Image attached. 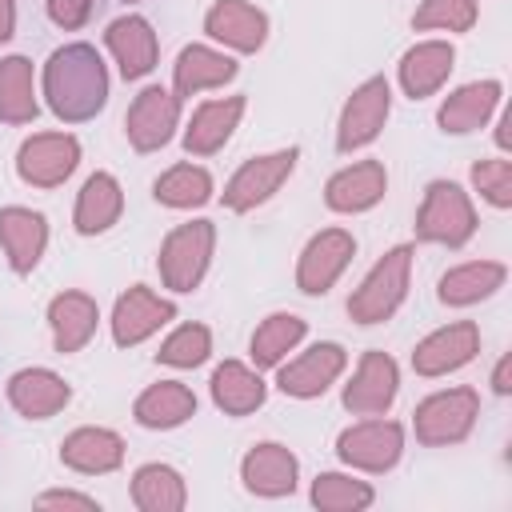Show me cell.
<instances>
[{
    "label": "cell",
    "instance_id": "37",
    "mask_svg": "<svg viewBox=\"0 0 512 512\" xmlns=\"http://www.w3.org/2000/svg\"><path fill=\"white\" fill-rule=\"evenodd\" d=\"M208 352H212V332H208L204 324H180V328L160 344L156 360L168 364V368H196V364L208 360Z\"/></svg>",
    "mask_w": 512,
    "mask_h": 512
},
{
    "label": "cell",
    "instance_id": "6",
    "mask_svg": "<svg viewBox=\"0 0 512 512\" xmlns=\"http://www.w3.org/2000/svg\"><path fill=\"white\" fill-rule=\"evenodd\" d=\"M300 160V148H280V152H268V156H252L244 160L232 180L224 184V208L228 212H252L256 204H264L272 192H280V184L292 176Z\"/></svg>",
    "mask_w": 512,
    "mask_h": 512
},
{
    "label": "cell",
    "instance_id": "41",
    "mask_svg": "<svg viewBox=\"0 0 512 512\" xmlns=\"http://www.w3.org/2000/svg\"><path fill=\"white\" fill-rule=\"evenodd\" d=\"M36 504L40 508H84V512H96L100 504L92 500V496H84V492H44V496H36Z\"/></svg>",
    "mask_w": 512,
    "mask_h": 512
},
{
    "label": "cell",
    "instance_id": "5",
    "mask_svg": "<svg viewBox=\"0 0 512 512\" xmlns=\"http://www.w3.org/2000/svg\"><path fill=\"white\" fill-rule=\"evenodd\" d=\"M476 416H480V396L472 388H448V392H436V396L416 404L412 428H416L420 444L448 448V444H460L472 432Z\"/></svg>",
    "mask_w": 512,
    "mask_h": 512
},
{
    "label": "cell",
    "instance_id": "16",
    "mask_svg": "<svg viewBox=\"0 0 512 512\" xmlns=\"http://www.w3.org/2000/svg\"><path fill=\"white\" fill-rule=\"evenodd\" d=\"M388 192V172L380 160H360V164H348L340 168L336 176H328L324 184V204L332 212H368L384 200Z\"/></svg>",
    "mask_w": 512,
    "mask_h": 512
},
{
    "label": "cell",
    "instance_id": "40",
    "mask_svg": "<svg viewBox=\"0 0 512 512\" xmlns=\"http://www.w3.org/2000/svg\"><path fill=\"white\" fill-rule=\"evenodd\" d=\"M100 4L104 0H48V20L56 28H64V32H76L96 16Z\"/></svg>",
    "mask_w": 512,
    "mask_h": 512
},
{
    "label": "cell",
    "instance_id": "18",
    "mask_svg": "<svg viewBox=\"0 0 512 512\" xmlns=\"http://www.w3.org/2000/svg\"><path fill=\"white\" fill-rule=\"evenodd\" d=\"M240 480L252 496H292L296 492V480H300V464L296 456L284 448V444H256L244 460H240Z\"/></svg>",
    "mask_w": 512,
    "mask_h": 512
},
{
    "label": "cell",
    "instance_id": "44",
    "mask_svg": "<svg viewBox=\"0 0 512 512\" xmlns=\"http://www.w3.org/2000/svg\"><path fill=\"white\" fill-rule=\"evenodd\" d=\"M508 128H512V116H500V128H496V144L508 148Z\"/></svg>",
    "mask_w": 512,
    "mask_h": 512
},
{
    "label": "cell",
    "instance_id": "26",
    "mask_svg": "<svg viewBox=\"0 0 512 512\" xmlns=\"http://www.w3.org/2000/svg\"><path fill=\"white\" fill-rule=\"evenodd\" d=\"M240 112H244V96H220V100H204L188 128H184V148L192 156H212L228 144L232 128L240 124Z\"/></svg>",
    "mask_w": 512,
    "mask_h": 512
},
{
    "label": "cell",
    "instance_id": "36",
    "mask_svg": "<svg viewBox=\"0 0 512 512\" xmlns=\"http://www.w3.org/2000/svg\"><path fill=\"white\" fill-rule=\"evenodd\" d=\"M312 504L320 512H360L372 504V484L352 480L344 472H320L312 480Z\"/></svg>",
    "mask_w": 512,
    "mask_h": 512
},
{
    "label": "cell",
    "instance_id": "39",
    "mask_svg": "<svg viewBox=\"0 0 512 512\" xmlns=\"http://www.w3.org/2000/svg\"><path fill=\"white\" fill-rule=\"evenodd\" d=\"M472 184L492 208H512V164L508 160H480L472 164Z\"/></svg>",
    "mask_w": 512,
    "mask_h": 512
},
{
    "label": "cell",
    "instance_id": "25",
    "mask_svg": "<svg viewBox=\"0 0 512 512\" xmlns=\"http://www.w3.org/2000/svg\"><path fill=\"white\" fill-rule=\"evenodd\" d=\"M500 96H504V84H500V80H476V84H464V88H456V92L440 104L436 120H440V128L452 132V136L476 132V128H484L488 116L500 108Z\"/></svg>",
    "mask_w": 512,
    "mask_h": 512
},
{
    "label": "cell",
    "instance_id": "2",
    "mask_svg": "<svg viewBox=\"0 0 512 512\" xmlns=\"http://www.w3.org/2000/svg\"><path fill=\"white\" fill-rule=\"evenodd\" d=\"M408 276H412V248L408 244L388 248L372 264V272L360 280V288L348 296V316L356 324H380V320H388L404 304V296H408Z\"/></svg>",
    "mask_w": 512,
    "mask_h": 512
},
{
    "label": "cell",
    "instance_id": "34",
    "mask_svg": "<svg viewBox=\"0 0 512 512\" xmlns=\"http://www.w3.org/2000/svg\"><path fill=\"white\" fill-rule=\"evenodd\" d=\"M308 324L292 312H272L268 320H260V328L252 332V364L256 368H276L300 340H304Z\"/></svg>",
    "mask_w": 512,
    "mask_h": 512
},
{
    "label": "cell",
    "instance_id": "10",
    "mask_svg": "<svg viewBox=\"0 0 512 512\" xmlns=\"http://www.w3.org/2000/svg\"><path fill=\"white\" fill-rule=\"evenodd\" d=\"M352 256H356L352 232H344V228H324V232H316V236L304 244V252H300L296 288H300L304 296H324V292L340 280V272L352 264Z\"/></svg>",
    "mask_w": 512,
    "mask_h": 512
},
{
    "label": "cell",
    "instance_id": "15",
    "mask_svg": "<svg viewBox=\"0 0 512 512\" xmlns=\"http://www.w3.org/2000/svg\"><path fill=\"white\" fill-rule=\"evenodd\" d=\"M172 316H176V304H172V300L156 296V292L144 288V284H132V288L116 300V308H112V340H116L120 348H136V344H144L152 332H160Z\"/></svg>",
    "mask_w": 512,
    "mask_h": 512
},
{
    "label": "cell",
    "instance_id": "35",
    "mask_svg": "<svg viewBox=\"0 0 512 512\" xmlns=\"http://www.w3.org/2000/svg\"><path fill=\"white\" fill-rule=\"evenodd\" d=\"M152 196L164 208H200L212 200V176L200 164H172L164 176H156Z\"/></svg>",
    "mask_w": 512,
    "mask_h": 512
},
{
    "label": "cell",
    "instance_id": "3",
    "mask_svg": "<svg viewBox=\"0 0 512 512\" xmlns=\"http://www.w3.org/2000/svg\"><path fill=\"white\" fill-rule=\"evenodd\" d=\"M476 232V208L468 192L452 180H432L424 188L420 212H416V240L444 244V248H464Z\"/></svg>",
    "mask_w": 512,
    "mask_h": 512
},
{
    "label": "cell",
    "instance_id": "7",
    "mask_svg": "<svg viewBox=\"0 0 512 512\" xmlns=\"http://www.w3.org/2000/svg\"><path fill=\"white\" fill-rule=\"evenodd\" d=\"M80 164V140L68 132H36L16 152V172L32 188H56L64 184Z\"/></svg>",
    "mask_w": 512,
    "mask_h": 512
},
{
    "label": "cell",
    "instance_id": "23",
    "mask_svg": "<svg viewBox=\"0 0 512 512\" xmlns=\"http://www.w3.org/2000/svg\"><path fill=\"white\" fill-rule=\"evenodd\" d=\"M456 64V48L448 40H420L400 56V88L412 100L432 96Z\"/></svg>",
    "mask_w": 512,
    "mask_h": 512
},
{
    "label": "cell",
    "instance_id": "21",
    "mask_svg": "<svg viewBox=\"0 0 512 512\" xmlns=\"http://www.w3.org/2000/svg\"><path fill=\"white\" fill-rule=\"evenodd\" d=\"M72 400V388L52 368H20L8 380V404L28 420H48Z\"/></svg>",
    "mask_w": 512,
    "mask_h": 512
},
{
    "label": "cell",
    "instance_id": "38",
    "mask_svg": "<svg viewBox=\"0 0 512 512\" xmlns=\"http://www.w3.org/2000/svg\"><path fill=\"white\" fill-rule=\"evenodd\" d=\"M472 24H476V0H424L412 12V28L416 32H428V28L468 32Z\"/></svg>",
    "mask_w": 512,
    "mask_h": 512
},
{
    "label": "cell",
    "instance_id": "42",
    "mask_svg": "<svg viewBox=\"0 0 512 512\" xmlns=\"http://www.w3.org/2000/svg\"><path fill=\"white\" fill-rule=\"evenodd\" d=\"M492 392L508 396L512 392V356H500L496 368H492Z\"/></svg>",
    "mask_w": 512,
    "mask_h": 512
},
{
    "label": "cell",
    "instance_id": "8",
    "mask_svg": "<svg viewBox=\"0 0 512 512\" xmlns=\"http://www.w3.org/2000/svg\"><path fill=\"white\" fill-rule=\"evenodd\" d=\"M404 452V428L396 420H360L340 432L336 456L360 472H388Z\"/></svg>",
    "mask_w": 512,
    "mask_h": 512
},
{
    "label": "cell",
    "instance_id": "29",
    "mask_svg": "<svg viewBox=\"0 0 512 512\" xmlns=\"http://www.w3.org/2000/svg\"><path fill=\"white\" fill-rule=\"evenodd\" d=\"M132 416L140 428H180L188 416H196V396L188 384L180 380H160V384H148L136 404H132Z\"/></svg>",
    "mask_w": 512,
    "mask_h": 512
},
{
    "label": "cell",
    "instance_id": "13",
    "mask_svg": "<svg viewBox=\"0 0 512 512\" xmlns=\"http://www.w3.org/2000/svg\"><path fill=\"white\" fill-rule=\"evenodd\" d=\"M176 124H180V100H176V92H168V88H160V84L144 88V92L132 100L128 116H124V132H128V144H132L136 152H156V148H164V144L172 140Z\"/></svg>",
    "mask_w": 512,
    "mask_h": 512
},
{
    "label": "cell",
    "instance_id": "24",
    "mask_svg": "<svg viewBox=\"0 0 512 512\" xmlns=\"http://www.w3.org/2000/svg\"><path fill=\"white\" fill-rule=\"evenodd\" d=\"M232 76H236V60L232 56H224V52H216L208 44H188L172 64V92H176V100H188V96H196L204 88L228 84Z\"/></svg>",
    "mask_w": 512,
    "mask_h": 512
},
{
    "label": "cell",
    "instance_id": "22",
    "mask_svg": "<svg viewBox=\"0 0 512 512\" xmlns=\"http://www.w3.org/2000/svg\"><path fill=\"white\" fill-rule=\"evenodd\" d=\"M60 464L84 476H104L124 464V440L112 428H76L60 444Z\"/></svg>",
    "mask_w": 512,
    "mask_h": 512
},
{
    "label": "cell",
    "instance_id": "19",
    "mask_svg": "<svg viewBox=\"0 0 512 512\" xmlns=\"http://www.w3.org/2000/svg\"><path fill=\"white\" fill-rule=\"evenodd\" d=\"M0 248L12 264V272L28 276L48 248V220L32 208H20V204L0 208Z\"/></svg>",
    "mask_w": 512,
    "mask_h": 512
},
{
    "label": "cell",
    "instance_id": "33",
    "mask_svg": "<svg viewBox=\"0 0 512 512\" xmlns=\"http://www.w3.org/2000/svg\"><path fill=\"white\" fill-rule=\"evenodd\" d=\"M132 504L140 512H180L188 504V488L176 468L168 464H144L132 476Z\"/></svg>",
    "mask_w": 512,
    "mask_h": 512
},
{
    "label": "cell",
    "instance_id": "17",
    "mask_svg": "<svg viewBox=\"0 0 512 512\" xmlns=\"http://www.w3.org/2000/svg\"><path fill=\"white\" fill-rule=\"evenodd\" d=\"M204 32L232 52H256L268 40V16L248 0H216L204 12Z\"/></svg>",
    "mask_w": 512,
    "mask_h": 512
},
{
    "label": "cell",
    "instance_id": "45",
    "mask_svg": "<svg viewBox=\"0 0 512 512\" xmlns=\"http://www.w3.org/2000/svg\"><path fill=\"white\" fill-rule=\"evenodd\" d=\"M124 4H132V0H124Z\"/></svg>",
    "mask_w": 512,
    "mask_h": 512
},
{
    "label": "cell",
    "instance_id": "12",
    "mask_svg": "<svg viewBox=\"0 0 512 512\" xmlns=\"http://www.w3.org/2000/svg\"><path fill=\"white\" fill-rule=\"evenodd\" d=\"M396 392H400V368H396V360L388 352H376L372 348V352L360 356L352 380L344 384V408L352 416H380V412L392 408Z\"/></svg>",
    "mask_w": 512,
    "mask_h": 512
},
{
    "label": "cell",
    "instance_id": "20",
    "mask_svg": "<svg viewBox=\"0 0 512 512\" xmlns=\"http://www.w3.org/2000/svg\"><path fill=\"white\" fill-rule=\"evenodd\" d=\"M104 44L116 56L124 80H140V76H148L156 68V52L160 48H156V32H152V24L144 16H120V20H112L108 32H104Z\"/></svg>",
    "mask_w": 512,
    "mask_h": 512
},
{
    "label": "cell",
    "instance_id": "11",
    "mask_svg": "<svg viewBox=\"0 0 512 512\" xmlns=\"http://www.w3.org/2000/svg\"><path fill=\"white\" fill-rule=\"evenodd\" d=\"M344 364H348V352L340 344H332V340H320L308 352H300L292 364H276L280 368L276 372V388L284 396H296V400L324 396L336 384V376L344 372Z\"/></svg>",
    "mask_w": 512,
    "mask_h": 512
},
{
    "label": "cell",
    "instance_id": "27",
    "mask_svg": "<svg viewBox=\"0 0 512 512\" xmlns=\"http://www.w3.org/2000/svg\"><path fill=\"white\" fill-rule=\"evenodd\" d=\"M124 212V192H120V180L112 172H92L76 196V212H72V224L80 236H100L108 232Z\"/></svg>",
    "mask_w": 512,
    "mask_h": 512
},
{
    "label": "cell",
    "instance_id": "32",
    "mask_svg": "<svg viewBox=\"0 0 512 512\" xmlns=\"http://www.w3.org/2000/svg\"><path fill=\"white\" fill-rule=\"evenodd\" d=\"M36 112H40V104H36V84H32V60L4 56L0 60V120L32 124Z\"/></svg>",
    "mask_w": 512,
    "mask_h": 512
},
{
    "label": "cell",
    "instance_id": "14",
    "mask_svg": "<svg viewBox=\"0 0 512 512\" xmlns=\"http://www.w3.org/2000/svg\"><path fill=\"white\" fill-rule=\"evenodd\" d=\"M476 352H480V328L472 320H456V324L428 332L412 348V368H416V376H448V372L464 368Z\"/></svg>",
    "mask_w": 512,
    "mask_h": 512
},
{
    "label": "cell",
    "instance_id": "1",
    "mask_svg": "<svg viewBox=\"0 0 512 512\" xmlns=\"http://www.w3.org/2000/svg\"><path fill=\"white\" fill-rule=\"evenodd\" d=\"M44 100L64 124H84L108 104V68L92 44H64L44 64Z\"/></svg>",
    "mask_w": 512,
    "mask_h": 512
},
{
    "label": "cell",
    "instance_id": "31",
    "mask_svg": "<svg viewBox=\"0 0 512 512\" xmlns=\"http://www.w3.org/2000/svg\"><path fill=\"white\" fill-rule=\"evenodd\" d=\"M208 388H212L216 408L228 412V416H248V412H256V408L264 404V396H268V384L260 380V372H252V368L240 364V360L216 364Z\"/></svg>",
    "mask_w": 512,
    "mask_h": 512
},
{
    "label": "cell",
    "instance_id": "4",
    "mask_svg": "<svg viewBox=\"0 0 512 512\" xmlns=\"http://www.w3.org/2000/svg\"><path fill=\"white\" fill-rule=\"evenodd\" d=\"M212 248H216V224L212 220H188L180 228H172L160 244V280L172 292H192L200 288L208 264H212Z\"/></svg>",
    "mask_w": 512,
    "mask_h": 512
},
{
    "label": "cell",
    "instance_id": "30",
    "mask_svg": "<svg viewBox=\"0 0 512 512\" xmlns=\"http://www.w3.org/2000/svg\"><path fill=\"white\" fill-rule=\"evenodd\" d=\"M508 280V268L500 260H472V264H460V268H448L440 276V304L448 308H468L476 300H488L496 288H504Z\"/></svg>",
    "mask_w": 512,
    "mask_h": 512
},
{
    "label": "cell",
    "instance_id": "9",
    "mask_svg": "<svg viewBox=\"0 0 512 512\" xmlns=\"http://www.w3.org/2000/svg\"><path fill=\"white\" fill-rule=\"evenodd\" d=\"M388 108H392V88L384 76H368L344 104L340 112V124H336V148L340 152H356L364 144H372L388 120Z\"/></svg>",
    "mask_w": 512,
    "mask_h": 512
},
{
    "label": "cell",
    "instance_id": "28",
    "mask_svg": "<svg viewBox=\"0 0 512 512\" xmlns=\"http://www.w3.org/2000/svg\"><path fill=\"white\" fill-rule=\"evenodd\" d=\"M96 320H100V308L88 292H60L52 304H48V324H52V344L60 356L68 352H80L92 332H96Z\"/></svg>",
    "mask_w": 512,
    "mask_h": 512
},
{
    "label": "cell",
    "instance_id": "43",
    "mask_svg": "<svg viewBox=\"0 0 512 512\" xmlns=\"http://www.w3.org/2000/svg\"><path fill=\"white\" fill-rule=\"evenodd\" d=\"M16 32V0H0V44H8Z\"/></svg>",
    "mask_w": 512,
    "mask_h": 512
}]
</instances>
